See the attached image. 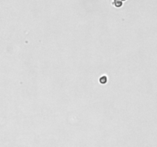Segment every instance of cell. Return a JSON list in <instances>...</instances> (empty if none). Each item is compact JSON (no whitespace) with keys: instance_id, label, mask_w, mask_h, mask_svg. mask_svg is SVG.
<instances>
[{"instance_id":"6da1fadb","label":"cell","mask_w":157,"mask_h":147,"mask_svg":"<svg viewBox=\"0 0 157 147\" xmlns=\"http://www.w3.org/2000/svg\"><path fill=\"white\" fill-rule=\"evenodd\" d=\"M106 81H107V78H106V76H103L100 78V82L103 84H105L106 83Z\"/></svg>"},{"instance_id":"7a4b0ae2","label":"cell","mask_w":157,"mask_h":147,"mask_svg":"<svg viewBox=\"0 0 157 147\" xmlns=\"http://www.w3.org/2000/svg\"><path fill=\"white\" fill-rule=\"evenodd\" d=\"M121 1H122V2H123V1H125V0H121Z\"/></svg>"}]
</instances>
